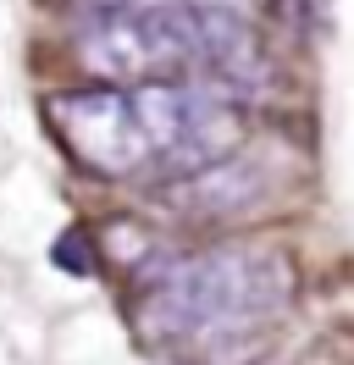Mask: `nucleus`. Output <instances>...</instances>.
Instances as JSON below:
<instances>
[{
	"instance_id": "f257e3e1",
	"label": "nucleus",
	"mask_w": 354,
	"mask_h": 365,
	"mask_svg": "<svg viewBox=\"0 0 354 365\" xmlns=\"http://www.w3.org/2000/svg\"><path fill=\"white\" fill-rule=\"evenodd\" d=\"M133 332L183 365H243L293 310L299 272L266 244H211L194 255L155 250L128 288Z\"/></svg>"
},
{
	"instance_id": "f03ea898",
	"label": "nucleus",
	"mask_w": 354,
	"mask_h": 365,
	"mask_svg": "<svg viewBox=\"0 0 354 365\" xmlns=\"http://www.w3.org/2000/svg\"><path fill=\"white\" fill-rule=\"evenodd\" d=\"M44 116L84 172L111 182H150V138H144L128 83L56 89L44 100Z\"/></svg>"
},
{
	"instance_id": "7ed1b4c3",
	"label": "nucleus",
	"mask_w": 354,
	"mask_h": 365,
	"mask_svg": "<svg viewBox=\"0 0 354 365\" xmlns=\"http://www.w3.org/2000/svg\"><path fill=\"white\" fill-rule=\"evenodd\" d=\"M271 188V172L249 155H227V160H211L188 178H172V182H155V205L183 216V222H238L266 200Z\"/></svg>"
},
{
	"instance_id": "20e7f679",
	"label": "nucleus",
	"mask_w": 354,
	"mask_h": 365,
	"mask_svg": "<svg viewBox=\"0 0 354 365\" xmlns=\"http://www.w3.org/2000/svg\"><path fill=\"white\" fill-rule=\"evenodd\" d=\"M94 6H150V11H249V0H94Z\"/></svg>"
}]
</instances>
